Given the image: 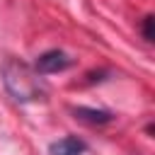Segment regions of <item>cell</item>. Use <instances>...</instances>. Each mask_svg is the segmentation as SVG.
<instances>
[{"label": "cell", "instance_id": "cell-1", "mask_svg": "<svg viewBox=\"0 0 155 155\" xmlns=\"http://www.w3.org/2000/svg\"><path fill=\"white\" fill-rule=\"evenodd\" d=\"M2 75H5V85H7V90H10L17 99H36V97L41 94L39 80L29 73L27 65L10 61V63L2 65Z\"/></svg>", "mask_w": 155, "mask_h": 155}, {"label": "cell", "instance_id": "cell-3", "mask_svg": "<svg viewBox=\"0 0 155 155\" xmlns=\"http://www.w3.org/2000/svg\"><path fill=\"white\" fill-rule=\"evenodd\" d=\"M85 150H87V145L78 136H63L61 140L51 143V148H48L51 155H82Z\"/></svg>", "mask_w": 155, "mask_h": 155}, {"label": "cell", "instance_id": "cell-5", "mask_svg": "<svg viewBox=\"0 0 155 155\" xmlns=\"http://www.w3.org/2000/svg\"><path fill=\"white\" fill-rule=\"evenodd\" d=\"M153 15H148L145 19H143V39L145 41H153Z\"/></svg>", "mask_w": 155, "mask_h": 155}, {"label": "cell", "instance_id": "cell-4", "mask_svg": "<svg viewBox=\"0 0 155 155\" xmlns=\"http://www.w3.org/2000/svg\"><path fill=\"white\" fill-rule=\"evenodd\" d=\"M73 114H75V119L87 121V124H107V121H111V114H109V111H102V109L78 107V109H73Z\"/></svg>", "mask_w": 155, "mask_h": 155}, {"label": "cell", "instance_id": "cell-2", "mask_svg": "<svg viewBox=\"0 0 155 155\" xmlns=\"http://www.w3.org/2000/svg\"><path fill=\"white\" fill-rule=\"evenodd\" d=\"M73 65V58L65 53V51H58V48H51V51H44L41 56H36L34 61V70L39 75H53V73H63Z\"/></svg>", "mask_w": 155, "mask_h": 155}]
</instances>
